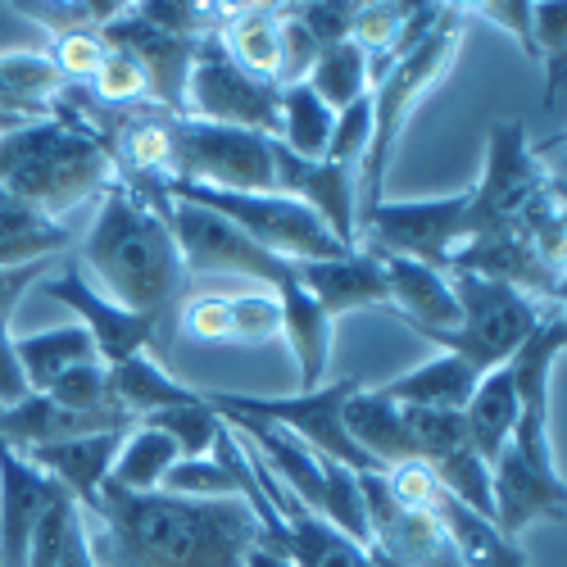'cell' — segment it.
<instances>
[{
	"label": "cell",
	"instance_id": "obj_19",
	"mask_svg": "<svg viewBox=\"0 0 567 567\" xmlns=\"http://www.w3.org/2000/svg\"><path fill=\"white\" fill-rule=\"evenodd\" d=\"M491 491H495V527L517 540L536 523H563L567 517V486L563 472H540L504 450L491 463Z\"/></svg>",
	"mask_w": 567,
	"mask_h": 567
},
{
	"label": "cell",
	"instance_id": "obj_28",
	"mask_svg": "<svg viewBox=\"0 0 567 567\" xmlns=\"http://www.w3.org/2000/svg\"><path fill=\"white\" fill-rule=\"evenodd\" d=\"M105 382H110V400H114V409H123L132 422L151 417V413H164V409H177V404H196V400H200L196 386L177 382V377L164 372L151 354H132V359L114 363Z\"/></svg>",
	"mask_w": 567,
	"mask_h": 567
},
{
	"label": "cell",
	"instance_id": "obj_22",
	"mask_svg": "<svg viewBox=\"0 0 567 567\" xmlns=\"http://www.w3.org/2000/svg\"><path fill=\"white\" fill-rule=\"evenodd\" d=\"M272 296H277V309H281V341L291 346L300 391H318L327 382V368H332V332H337V322L327 318L322 305L300 287L296 272L281 281Z\"/></svg>",
	"mask_w": 567,
	"mask_h": 567
},
{
	"label": "cell",
	"instance_id": "obj_39",
	"mask_svg": "<svg viewBox=\"0 0 567 567\" xmlns=\"http://www.w3.org/2000/svg\"><path fill=\"white\" fill-rule=\"evenodd\" d=\"M141 422H151V427H159L182 458H209L214 454V441L223 432V417L205 404V391L196 404H177V409H164V413H151V417H141Z\"/></svg>",
	"mask_w": 567,
	"mask_h": 567
},
{
	"label": "cell",
	"instance_id": "obj_37",
	"mask_svg": "<svg viewBox=\"0 0 567 567\" xmlns=\"http://www.w3.org/2000/svg\"><path fill=\"white\" fill-rule=\"evenodd\" d=\"M432 472H436V482H441V491L450 495V499H458L463 508H472V513H482V517H491L495 523V491H491V463L472 450V445H463V450H454V454H445L441 463H432Z\"/></svg>",
	"mask_w": 567,
	"mask_h": 567
},
{
	"label": "cell",
	"instance_id": "obj_11",
	"mask_svg": "<svg viewBox=\"0 0 567 567\" xmlns=\"http://www.w3.org/2000/svg\"><path fill=\"white\" fill-rule=\"evenodd\" d=\"M168 231H173V246L182 255V268H192V272H231V277H250L259 281L264 291H277L281 281L291 277V264L287 259H277L268 250H259L255 241H246L241 231H236L227 218H218L214 209H200L192 200H173L164 192H146Z\"/></svg>",
	"mask_w": 567,
	"mask_h": 567
},
{
	"label": "cell",
	"instance_id": "obj_40",
	"mask_svg": "<svg viewBox=\"0 0 567 567\" xmlns=\"http://www.w3.org/2000/svg\"><path fill=\"white\" fill-rule=\"evenodd\" d=\"M82 86H86L91 105H96V110H110V114H118V110H136V105H151L146 78H141V69H136L127 55H118V51H110V55L101 60V69L91 73Z\"/></svg>",
	"mask_w": 567,
	"mask_h": 567
},
{
	"label": "cell",
	"instance_id": "obj_24",
	"mask_svg": "<svg viewBox=\"0 0 567 567\" xmlns=\"http://www.w3.org/2000/svg\"><path fill=\"white\" fill-rule=\"evenodd\" d=\"M214 37L223 55L259 78H277V45H281V6H214Z\"/></svg>",
	"mask_w": 567,
	"mask_h": 567
},
{
	"label": "cell",
	"instance_id": "obj_54",
	"mask_svg": "<svg viewBox=\"0 0 567 567\" xmlns=\"http://www.w3.org/2000/svg\"><path fill=\"white\" fill-rule=\"evenodd\" d=\"M23 395H28V386H23V372L14 359V332H10V318H0V409L19 404Z\"/></svg>",
	"mask_w": 567,
	"mask_h": 567
},
{
	"label": "cell",
	"instance_id": "obj_6",
	"mask_svg": "<svg viewBox=\"0 0 567 567\" xmlns=\"http://www.w3.org/2000/svg\"><path fill=\"white\" fill-rule=\"evenodd\" d=\"M450 277V291L458 305V322L450 332H432L427 341L454 359H463L472 372H491L504 368L523 341L545 322L540 305L527 300L523 291L504 287V281L477 277V272H445Z\"/></svg>",
	"mask_w": 567,
	"mask_h": 567
},
{
	"label": "cell",
	"instance_id": "obj_55",
	"mask_svg": "<svg viewBox=\"0 0 567 567\" xmlns=\"http://www.w3.org/2000/svg\"><path fill=\"white\" fill-rule=\"evenodd\" d=\"M55 567H101L96 554H91V523H86L82 508H73V517H69L64 545H60V563H55Z\"/></svg>",
	"mask_w": 567,
	"mask_h": 567
},
{
	"label": "cell",
	"instance_id": "obj_15",
	"mask_svg": "<svg viewBox=\"0 0 567 567\" xmlns=\"http://www.w3.org/2000/svg\"><path fill=\"white\" fill-rule=\"evenodd\" d=\"M105 45L118 55H127L141 78H146L151 91V105L168 110L177 118H186V78H192V60H196V45L192 37H168L159 28H151L146 19H136V10L127 6L118 19H110L101 28Z\"/></svg>",
	"mask_w": 567,
	"mask_h": 567
},
{
	"label": "cell",
	"instance_id": "obj_47",
	"mask_svg": "<svg viewBox=\"0 0 567 567\" xmlns=\"http://www.w3.org/2000/svg\"><path fill=\"white\" fill-rule=\"evenodd\" d=\"M136 19H146L151 28L168 32V37H209L214 32V6H196V0H141L132 6Z\"/></svg>",
	"mask_w": 567,
	"mask_h": 567
},
{
	"label": "cell",
	"instance_id": "obj_29",
	"mask_svg": "<svg viewBox=\"0 0 567 567\" xmlns=\"http://www.w3.org/2000/svg\"><path fill=\"white\" fill-rule=\"evenodd\" d=\"M14 359H19L28 395H45L73 368L101 363L96 346H91L82 327H51V332H37V337H14Z\"/></svg>",
	"mask_w": 567,
	"mask_h": 567
},
{
	"label": "cell",
	"instance_id": "obj_23",
	"mask_svg": "<svg viewBox=\"0 0 567 567\" xmlns=\"http://www.w3.org/2000/svg\"><path fill=\"white\" fill-rule=\"evenodd\" d=\"M382 272H386V309H395L417 337L450 332L458 322V305L445 272L413 259H382Z\"/></svg>",
	"mask_w": 567,
	"mask_h": 567
},
{
	"label": "cell",
	"instance_id": "obj_50",
	"mask_svg": "<svg viewBox=\"0 0 567 567\" xmlns=\"http://www.w3.org/2000/svg\"><path fill=\"white\" fill-rule=\"evenodd\" d=\"M318 55H322V51H318V41L291 19L287 6H281V45H277V78H272V86L281 91V86H300V82H309Z\"/></svg>",
	"mask_w": 567,
	"mask_h": 567
},
{
	"label": "cell",
	"instance_id": "obj_33",
	"mask_svg": "<svg viewBox=\"0 0 567 567\" xmlns=\"http://www.w3.org/2000/svg\"><path fill=\"white\" fill-rule=\"evenodd\" d=\"M332 123H337V114L327 110L305 82L277 91V141L291 155L322 159L327 155V141H332Z\"/></svg>",
	"mask_w": 567,
	"mask_h": 567
},
{
	"label": "cell",
	"instance_id": "obj_51",
	"mask_svg": "<svg viewBox=\"0 0 567 567\" xmlns=\"http://www.w3.org/2000/svg\"><path fill=\"white\" fill-rule=\"evenodd\" d=\"M73 499L60 495L51 508L41 513V523L32 527V540H28V558L23 567H55L60 563V545H64V527H69V517H73Z\"/></svg>",
	"mask_w": 567,
	"mask_h": 567
},
{
	"label": "cell",
	"instance_id": "obj_48",
	"mask_svg": "<svg viewBox=\"0 0 567 567\" xmlns=\"http://www.w3.org/2000/svg\"><path fill=\"white\" fill-rule=\"evenodd\" d=\"M287 10H291V19L318 41V51H332V45L350 41L354 14H359L354 0H309V6H287Z\"/></svg>",
	"mask_w": 567,
	"mask_h": 567
},
{
	"label": "cell",
	"instance_id": "obj_32",
	"mask_svg": "<svg viewBox=\"0 0 567 567\" xmlns=\"http://www.w3.org/2000/svg\"><path fill=\"white\" fill-rule=\"evenodd\" d=\"M177 458H182L177 445L159 427H151V422H132V427L123 432V441H118L114 463H110V486H118V491H159Z\"/></svg>",
	"mask_w": 567,
	"mask_h": 567
},
{
	"label": "cell",
	"instance_id": "obj_9",
	"mask_svg": "<svg viewBox=\"0 0 567 567\" xmlns=\"http://www.w3.org/2000/svg\"><path fill=\"white\" fill-rule=\"evenodd\" d=\"M467 236V192L432 200H382L359 223V250L372 259H413L436 272Z\"/></svg>",
	"mask_w": 567,
	"mask_h": 567
},
{
	"label": "cell",
	"instance_id": "obj_7",
	"mask_svg": "<svg viewBox=\"0 0 567 567\" xmlns=\"http://www.w3.org/2000/svg\"><path fill=\"white\" fill-rule=\"evenodd\" d=\"M359 391L354 377H337V382H322L318 391H296V395H241V391H205V404L218 417H255V422H272V427L291 432L300 445H309L313 454L332 458L350 472H377L372 458L350 441L346 432V404Z\"/></svg>",
	"mask_w": 567,
	"mask_h": 567
},
{
	"label": "cell",
	"instance_id": "obj_2",
	"mask_svg": "<svg viewBox=\"0 0 567 567\" xmlns=\"http://www.w3.org/2000/svg\"><path fill=\"white\" fill-rule=\"evenodd\" d=\"M114 182L105 132L78 114L64 91L45 118L0 132V192L41 218L60 223L78 205L105 196Z\"/></svg>",
	"mask_w": 567,
	"mask_h": 567
},
{
	"label": "cell",
	"instance_id": "obj_16",
	"mask_svg": "<svg viewBox=\"0 0 567 567\" xmlns=\"http://www.w3.org/2000/svg\"><path fill=\"white\" fill-rule=\"evenodd\" d=\"M101 132H105V151H110L118 186L146 196V192H159L164 182H173L177 114L155 110V105H136V110L110 114V123H101Z\"/></svg>",
	"mask_w": 567,
	"mask_h": 567
},
{
	"label": "cell",
	"instance_id": "obj_21",
	"mask_svg": "<svg viewBox=\"0 0 567 567\" xmlns=\"http://www.w3.org/2000/svg\"><path fill=\"white\" fill-rule=\"evenodd\" d=\"M291 272L332 322L354 309H386L382 259H372L363 250H350L341 259H322V264H291Z\"/></svg>",
	"mask_w": 567,
	"mask_h": 567
},
{
	"label": "cell",
	"instance_id": "obj_25",
	"mask_svg": "<svg viewBox=\"0 0 567 567\" xmlns=\"http://www.w3.org/2000/svg\"><path fill=\"white\" fill-rule=\"evenodd\" d=\"M123 432H105V436H82V441H64V445H37L23 450V458L32 467H41L51 482H60L78 508H86L96 499V491L110 482V463L118 454Z\"/></svg>",
	"mask_w": 567,
	"mask_h": 567
},
{
	"label": "cell",
	"instance_id": "obj_5",
	"mask_svg": "<svg viewBox=\"0 0 567 567\" xmlns=\"http://www.w3.org/2000/svg\"><path fill=\"white\" fill-rule=\"evenodd\" d=\"M159 192L173 200H192L200 209H214L218 218H227L241 231L246 241H255L259 250L287 259V264H322V259L350 255V246H341L313 209H305L300 200L281 196V192H214V186H196V182H164Z\"/></svg>",
	"mask_w": 567,
	"mask_h": 567
},
{
	"label": "cell",
	"instance_id": "obj_31",
	"mask_svg": "<svg viewBox=\"0 0 567 567\" xmlns=\"http://www.w3.org/2000/svg\"><path fill=\"white\" fill-rule=\"evenodd\" d=\"M346 432L372 458L377 472H391L395 463H413L409 458V441H404L400 404L382 400V395H377V386H359L350 395V404H346Z\"/></svg>",
	"mask_w": 567,
	"mask_h": 567
},
{
	"label": "cell",
	"instance_id": "obj_52",
	"mask_svg": "<svg viewBox=\"0 0 567 567\" xmlns=\"http://www.w3.org/2000/svg\"><path fill=\"white\" fill-rule=\"evenodd\" d=\"M463 14H477L486 23H495L499 32L517 37V45H523V55L536 64V37H532V6L527 0H504V6H458Z\"/></svg>",
	"mask_w": 567,
	"mask_h": 567
},
{
	"label": "cell",
	"instance_id": "obj_20",
	"mask_svg": "<svg viewBox=\"0 0 567 567\" xmlns=\"http://www.w3.org/2000/svg\"><path fill=\"white\" fill-rule=\"evenodd\" d=\"M60 495H69V491L45 477L41 467H32L19 450L0 441V567H23L32 527Z\"/></svg>",
	"mask_w": 567,
	"mask_h": 567
},
{
	"label": "cell",
	"instance_id": "obj_53",
	"mask_svg": "<svg viewBox=\"0 0 567 567\" xmlns=\"http://www.w3.org/2000/svg\"><path fill=\"white\" fill-rule=\"evenodd\" d=\"M51 268H60V259H41V264H23V268H0V318H14L19 300H28V291L41 277H51Z\"/></svg>",
	"mask_w": 567,
	"mask_h": 567
},
{
	"label": "cell",
	"instance_id": "obj_1",
	"mask_svg": "<svg viewBox=\"0 0 567 567\" xmlns=\"http://www.w3.org/2000/svg\"><path fill=\"white\" fill-rule=\"evenodd\" d=\"M91 554L101 567H246L259 540L250 504L236 499H182L168 491L101 486L86 508Z\"/></svg>",
	"mask_w": 567,
	"mask_h": 567
},
{
	"label": "cell",
	"instance_id": "obj_34",
	"mask_svg": "<svg viewBox=\"0 0 567 567\" xmlns=\"http://www.w3.org/2000/svg\"><path fill=\"white\" fill-rule=\"evenodd\" d=\"M60 78L45 55H0V114L14 118H45L60 96Z\"/></svg>",
	"mask_w": 567,
	"mask_h": 567
},
{
	"label": "cell",
	"instance_id": "obj_3",
	"mask_svg": "<svg viewBox=\"0 0 567 567\" xmlns=\"http://www.w3.org/2000/svg\"><path fill=\"white\" fill-rule=\"evenodd\" d=\"M86 277L101 281V291L146 318H164L182 291V255L173 246V231L151 196H136L127 186H110L101 196V214L82 236Z\"/></svg>",
	"mask_w": 567,
	"mask_h": 567
},
{
	"label": "cell",
	"instance_id": "obj_13",
	"mask_svg": "<svg viewBox=\"0 0 567 567\" xmlns=\"http://www.w3.org/2000/svg\"><path fill=\"white\" fill-rule=\"evenodd\" d=\"M359 486L368 504L372 567H463L432 513H409L391 499L386 472H359Z\"/></svg>",
	"mask_w": 567,
	"mask_h": 567
},
{
	"label": "cell",
	"instance_id": "obj_41",
	"mask_svg": "<svg viewBox=\"0 0 567 567\" xmlns=\"http://www.w3.org/2000/svg\"><path fill=\"white\" fill-rule=\"evenodd\" d=\"M168 495H182V499H236V472L209 454V458H177L168 467L164 486Z\"/></svg>",
	"mask_w": 567,
	"mask_h": 567
},
{
	"label": "cell",
	"instance_id": "obj_43",
	"mask_svg": "<svg viewBox=\"0 0 567 567\" xmlns=\"http://www.w3.org/2000/svg\"><path fill=\"white\" fill-rule=\"evenodd\" d=\"M105 55H110V45H105L101 32H55L51 45H45V64L55 69L60 86L64 82H78L82 86L91 73L101 69Z\"/></svg>",
	"mask_w": 567,
	"mask_h": 567
},
{
	"label": "cell",
	"instance_id": "obj_10",
	"mask_svg": "<svg viewBox=\"0 0 567 567\" xmlns=\"http://www.w3.org/2000/svg\"><path fill=\"white\" fill-rule=\"evenodd\" d=\"M272 146L277 136L250 127L177 118L173 182H196V186H214V192H277Z\"/></svg>",
	"mask_w": 567,
	"mask_h": 567
},
{
	"label": "cell",
	"instance_id": "obj_36",
	"mask_svg": "<svg viewBox=\"0 0 567 567\" xmlns=\"http://www.w3.org/2000/svg\"><path fill=\"white\" fill-rule=\"evenodd\" d=\"M400 417H404V441H409V458L413 463L432 467L445 454L467 445L463 413H450V409H404L400 404Z\"/></svg>",
	"mask_w": 567,
	"mask_h": 567
},
{
	"label": "cell",
	"instance_id": "obj_38",
	"mask_svg": "<svg viewBox=\"0 0 567 567\" xmlns=\"http://www.w3.org/2000/svg\"><path fill=\"white\" fill-rule=\"evenodd\" d=\"M322 517L341 536H350L354 545L368 549V504H363L359 472H350L332 458H322Z\"/></svg>",
	"mask_w": 567,
	"mask_h": 567
},
{
	"label": "cell",
	"instance_id": "obj_49",
	"mask_svg": "<svg viewBox=\"0 0 567 567\" xmlns=\"http://www.w3.org/2000/svg\"><path fill=\"white\" fill-rule=\"evenodd\" d=\"M182 332L205 346H231V300L227 291H200L182 305Z\"/></svg>",
	"mask_w": 567,
	"mask_h": 567
},
{
	"label": "cell",
	"instance_id": "obj_17",
	"mask_svg": "<svg viewBox=\"0 0 567 567\" xmlns=\"http://www.w3.org/2000/svg\"><path fill=\"white\" fill-rule=\"evenodd\" d=\"M272 173H277L281 196H291L305 209H313L341 246L359 250V168L332 164V159H300L277 141Z\"/></svg>",
	"mask_w": 567,
	"mask_h": 567
},
{
	"label": "cell",
	"instance_id": "obj_18",
	"mask_svg": "<svg viewBox=\"0 0 567 567\" xmlns=\"http://www.w3.org/2000/svg\"><path fill=\"white\" fill-rule=\"evenodd\" d=\"M132 417L110 409H73L51 395H23L19 404L0 409V441L10 450H37V445H64L82 436H105V432H127Z\"/></svg>",
	"mask_w": 567,
	"mask_h": 567
},
{
	"label": "cell",
	"instance_id": "obj_42",
	"mask_svg": "<svg viewBox=\"0 0 567 567\" xmlns=\"http://www.w3.org/2000/svg\"><path fill=\"white\" fill-rule=\"evenodd\" d=\"M23 19L41 23L45 37L55 32H101L110 19H118L127 6H118V0H82V6H41V0H23V6H14Z\"/></svg>",
	"mask_w": 567,
	"mask_h": 567
},
{
	"label": "cell",
	"instance_id": "obj_44",
	"mask_svg": "<svg viewBox=\"0 0 567 567\" xmlns=\"http://www.w3.org/2000/svg\"><path fill=\"white\" fill-rule=\"evenodd\" d=\"M231 300V346H264L281 337V309L272 291H227Z\"/></svg>",
	"mask_w": 567,
	"mask_h": 567
},
{
	"label": "cell",
	"instance_id": "obj_46",
	"mask_svg": "<svg viewBox=\"0 0 567 567\" xmlns=\"http://www.w3.org/2000/svg\"><path fill=\"white\" fill-rule=\"evenodd\" d=\"M368 141H372V91H368V96H359L354 105L337 110L332 141H327V155H322V159L359 168L363 155H368Z\"/></svg>",
	"mask_w": 567,
	"mask_h": 567
},
{
	"label": "cell",
	"instance_id": "obj_30",
	"mask_svg": "<svg viewBox=\"0 0 567 567\" xmlns=\"http://www.w3.org/2000/svg\"><path fill=\"white\" fill-rule=\"evenodd\" d=\"M513 427H517V386L504 363V368H491L477 382V391H472V400L463 404V432L472 450L486 463H495L513 441Z\"/></svg>",
	"mask_w": 567,
	"mask_h": 567
},
{
	"label": "cell",
	"instance_id": "obj_27",
	"mask_svg": "<svg viewBox=\"0 0 567 567\" xmlns=\"http://www.w3.org/2000/svg\"><path fill=\"white\" fill-rule=\"evenodd\" d=\"M427 513L441 523V532L450 536V545H454V554H458L463 567H532V558L523 554V545L508 540L491 523V517H482V513L463 508L458 499H450L445 491L432 499Z\"/></svg>",
	"mask_w": 567,
	"mask_h": 567
},
{
	"label": "cell",
	"instance_id": "obj_35",
	"mask_svg": "<svg viewBox=\"0 0 567 567\" xmlns=\"http://www.w3.org/2000/svg\"><path fill=\"white\" fill-rule=\"evenodd\" d=\"M305 86L337 114V110L354 105L359 96H368V91H372V64H368V55L359 51L354 41H341V45H332V51L318 55V64H313Z\"/></svg>",
	"mask_w": 567,
	"mask_h": 567
},
{
	"label": "cell",
	"instance_id": "obj_4",
	"mask_svg": "<svg viewBox=\"0 0 567 567\" xmlns=\"http://www.w3.org/2000/svg\"><path fill=\"white\" fill-rule=\"evenodd\" d=\"M467 14L458 6H441V19L427 28L417 45L400 51L391 64L372 69V141L359 164V223L368 209L386 200V173L395 164V146L413 118V110L441 86V78L454 69L463 45Z\"/></svg>",
	"mask_w": 567,
	"mask_h": 567
},
{
	"label": "cell",
	"instance_id": "obj_12",
	"mask_svg": "<svg viewBox=\"0 0 567 567\" xmlns=\"http://www.w3.org/2000/svg\"><path fill=\"white\" fill-rule=\"evenodd\" d=\"M186 118L277 136V86L236 69L223 55L218 37L209 32V37H200L192 78H186Z\"/></svg>",
	"mask_w": 567,
	"mask_h": 567
},
{
	"label": "cell",
	"instance_id": "obj_8",
	"mask_svg": "<svg viewBox=\"0 0 567 567\" xmlns=\"http://www.w3.org/2000/svg\"><path fill=\"white\" fill-rule=\"evenodd\" d=\"M554 186H558V173L545 168L540 146H532V132L523 123H495L486 132L482 182L467 192V236L523 227L532 205L545 200Z\"/></svg>",
	"mask_w": 567,
	"mask_h": 567
},
{
	"label": "cell",
	"instance_id": "obj_45",
	"mask_svg": "<svg viewBox=\"0 0 567 567\" xmlns=\"http://www.w3.org/2000/svg\"><path fill=\"white\" fill-rule=\"evenodd\" d=\"M563 28H567V6H558V0L532 6L536 64H545V105H554L563 91Z\"/></svg>",
	"mask_w": 567,
	"mask_h": 567
},
{
	"label": "cell",
	"instance_id": "obj_14",
	"mask_svg": "<svg viewBox=\"0 0 567 567\" xmlns=\"http://www.w3.org/2000/svg\"><path fill=\"white\" fill-rule=\"evenodd\" d=\"M41 281H45V296L78 313V327L91 337V346H96V354H101L105 368H114V363H123L132 354H146L151 350L159 322L146 318V313H132V309L114 305L73 259H60V272L55 277H41Z\"/></svg>",
	"mask_w": 567,
	"mask_h": 567
},
{
	"label": "cell",
	"instance_id": "obj_26",
	"mask_svg": "<svg viewBox=\"0 0 567 567\" xmlns=\"http://www.w3.org/2000/svg\"><path fill=\"white\" fill-rule=\"evenodd\" d=\"M477 382H482V372H472L463 359L436 350L427 363H417L404 377H395V382L377 386V395L391 400V404H404V409H450V413H463V404L472 400Z\"/></svg>",
	"mask_w": 567,
	"mask_h": 567
}]
</instances>
